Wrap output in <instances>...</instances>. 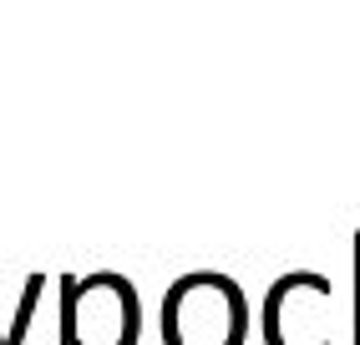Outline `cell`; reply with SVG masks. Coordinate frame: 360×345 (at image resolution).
Returning <instances> with one entry per match:
<instances>
[{
    "mask_svg": "<svg viewBox=\"0 0 360 345\" xmlns=\"http://www.w3.org/2000/svg\"><path fill=\"white\" fill-rule=\"evenodd\" d=\"M249 325L254 315L244 284L224 269H188L162 289L158 305L162 345H244Z\"/></svg>",
    "mask_w": 360,
    "mask_h": 345,
    "instance_id": "1",
    "label": "cell"
},
{
    "mask_svg": "<svg viewBox=\"0 0 360 345\" xmlns=\"http://www.w3.org/2000/svg\"><path fill=\"white\" fill-rule=\"evenodd\" d=\"M330 280L320 269H284L259 305L264 345H335L330 340Z\"/></svg>",
    "mask_w": 360,
    "mask_h": 345,
    "instance_id": "2",
    "label": "cell"
},
{
    "mask_svg": "<svg viewBox=\"0 0 360 345\" xmlns=\"http://www.w3.org/2000/svg\"><path fill=\"white\" fill-rule=\"evenodd\" d=\"M142 294L122 269H97L77 284V345H137Z\"/></svg>",
    "mask_w": 360,
    "mask_h": 345,
    "instance_id": "3",
    "label": "cell"
},
{
    "mask_svg": "<svg viewBox=\"0 0 360 345\" xmlns=\"http://www.w3.org/2000/svg\"><path fill=\"white\" fill-rule=\"evenodd\" d=\"M46 280L41 269H31L26 284H20V300H15V315H11V325H6V345H26L31 325H36V315H41V294H46Z\"/></svg>",
    "mask_w": 360,
    "mask_h": 345,
    "instance_id": "4",
    "label": "cell"
},
{
    "mask_svg": "<svg viewBox=\"0 0 360 345\" xmlns=\"http://www.w3.org/2000/svg\"><path fill=\"white\" fill-rule=\"evenodd\" d=\"M77 284H82V275H61V280H56V325H61V345H77Z\"/></svg>",
    "mask_w": 360,
    "mask_h": 345,
    "instance_id": "5",
    "label": "cell"
},
{
    "mask_svg": "<svg viewBox=\"0 0 360 345\" xmlns=\"http://www.w3.org/2000/svg\"><path fill=\"white\" fill-rule=\"evenodd\" d=\"M350 280H355V289H350V345H360V229L350 239Z\"/></svg>",
    "mask_w": 360,
    "mask_h": 345,
    "instance_id": "6",
    "label": "cell"
},
{
    "mask_svg": "<svg viewBox=\"0 0 360 345\" xmlns=\"http://www.w3.org/2000/svg\"><path fill=\"white\" fill-rule=\"evenodd\" d=\"M0 345H6V330H0Z\"/></svg>",
    "mask_w": 360,
    "mask_h": 345,
    "instance_id": "7",
    "label": "cell"
}]
</instances>
